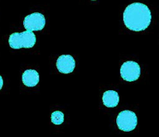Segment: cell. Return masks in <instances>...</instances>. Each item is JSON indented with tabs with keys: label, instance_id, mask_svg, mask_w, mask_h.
Segmentation results:
<instances>
[{
	"label": "cell",
	"instance_id": "8fae6325",
	"mask_svg": "<svg viewBox=\"0 0 159 137\" xmlns=\"http://www.w3.org/2000/svg\"><path fill=\"white\" fill-rule=\"evenodd\" d=\"M93 1H95V0H93Z\"/></svg>",
	"mask_w": 159,
	"mask_h": 137
},
{
	"label": "cell",
	"instance_id": "7a4b0ae2",
	"mask_svg": "<svg viewBox=\"0 0 159 137\" xmlns=\"http://www.w3.org/2000/svg\"><path fill=\"white\" fill-rule=\"evenodd\" d=\"M9 46L13 49L30 48L36 44V36L33 31H26L22 33H13L9 36Z\"/></svg>",
	"mask_w": 159,
	"mask_h": 137
},
{
	"label": "cell",
	"instance_id": "277c9868",
	"mask_svg": "<svg viewBox=\"0 0 159 137\" xmlns=\"http://www.w3.org/2000/svg\"><path fill=\"white\" fill-rule=\"evenodd\" d=\"M120 75L121 77L127 82L136 81L141 75V67L138 62L127 61L121 65Z\"/></svg>",
	"mask_w": 159,
	"mask_h": 137
},
{
	"label": "cell",
	"instance_id": "ba28073f",
	"mask_svg": "<svg viewBox=\"0 0 159 137\" xmlns=\"http://www.w3.org/2000/svg\"><path fill=\"white\" fill-rule=\"evenodd\" d=\"M120 97L117 92L114 90H107L104 92L102 96V102L107 107H115L119 104Z\"/></svg>",
	"mask_w": 159,
	"mask_h": 137
},
{
	"label": "cell",
	"instance_id": "5b68a950",
	"mask_svg": "<svg viewBox=\"0 0 159 137\" xmlns=\"http://www.w3.org/2000/svg\"><path fill=\"white\" fill-rule=\"evenodd\" d=\"M46 20L43 14L40 12H34L26 16L23 20V26L26 31H39L43 29Z\"/></svg>",
	"mask_w": 159,
	"mask_h": 137
},
{
	"label": "cell",
	"instance_id": "3957f363",
	"mask_svg": "<svg viewBox=\"0 0 159 137\" xmlns=\"http://www.w3.org/2000/svg\"><path fill=\"white\" fill-rule=\"evenodd\" d=\"M116 124L120 130L124 132H130L136 128L138 125V118L134 112L131 111H123L118 115Z\"/></svg>",
	"mask_w": 159,
	"mask_h": 137
},
{
	"label": "cell",
	"instance_id": "52a82bcc",
	"mask_svg": "<svg viewBox=\"0 0 159 137\" xmlns=\"http://www.w3.org/2000/svg\"><path fill=\"white\" fill-rule=\"evenodd\" d=\"M39 73L34 69L26 70L22 76V81L23 84L28 87H34L37 86L39 83Z\"/></svg>",
	"mask_w": 159,
	"mask_h": 137
},
{
	"label": "cell",
	"instance_id": "8992f818",
	"mask_svg": "<svg viewBox=\"0 0 159 137\" xmlns=\"http://www.w3.org/2000/svg\"><path fill=\"white\" fill-rule=\"evenodd\" d=\"M56 65L60 73L68 74L74 71V68H75V61L70 54H62L57 59Z\"/></svg>",
	"mask_w": 159,
	"mask_h": 137
},
{
	"label": "cell",
	"instance_id": "6da1fadb",
	"mask_svg": "<svg viewBox=\"0 0 159 137\" xmlns=\"http://www.w3.org/2000/svg\"><path fill=\"white\" fill-rule=\"evenodd\" d=\"M125 26L130 31H143L152 21V12L146 5L134 2L127 6L123 15Z\"/></svg>",
	"mask_w": 159,
	"mask_h": 137
},
{
	"label": "cell",
	"instance_id": "9c48e42d",
	"mask_svg": "<svg viewBox=\"0 0 159 137\" xmlns=\"http://www.w3.org/2000/svg\"><path fill=\"white\" fill-rule=\"evenodd\" d=\"M51 121L54 125H61L64 122V114L60 111H55L51 114Z\"/></svg>",
	"mask_w": 159,
	"mask_h": 137
},
{
	"label": "cell",
	"instance_id": "30bf717a",
	"mask_svg": "<svg viewBox=\"0 0 159 137\" xmlns=\"http://www.w3.org/2000/svg\"><path fill=\"white\" fill-rule=\"evenodd\" d=\"M2 86H3V79H2V77L0 76V90L2 88Z\"/></svg>",
	"mask_w": 159,
	"mask_h": 137
}]
</instances>
